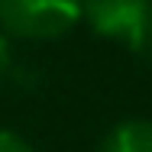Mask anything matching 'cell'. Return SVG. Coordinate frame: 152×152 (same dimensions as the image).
Here are the masks:
<instances>
[{"label":"cell","instance_id":"obj_1","mask_svg":"<svg viewBox=\"0 0 152 152\" xmlns=\"http://www.w3.org/2000/svg\"><path fill=\"white\" fill-rule=\"evenodd\" d=\"M81 20V0H0V26L20 39H58Z\"/></svg>","mask_w":152,"mask_h":152},{"label":"cell","instance_id":"obj_2","mask_svg":"<svg viewBox=\"0 0 152 152\" xmlns=\"http://www.w3.org/2000/svg\"><path fill=\"white\" fill-rule=\"evenodd\" d=\"M81 16L97 36L120 39L136 52L152 20V0H81Z\"/></svg>","mask_w":152,"mask_h":152},{"label":"cell","instance_id":"obj_3","mask_svg":"<svg viewBox=\"0 0 152 152\" xmlns=\"http://www.w3.org/2000/svg\"><path fill=\"white\" fill-rule=\"evenodd\" d=\"M97 152H152V123L149 120H123L117 123Z\"/></svg>","mask_w":152,"mask_h":152},{"label":"cell","instance_id":"obj_4","mask_svg":"<svg viewBox=\"0 0 152 152\" xmlns=\"http://www.w3.org/2000/svg\"><path fill=\"white\" fill-rule=\"evenodd\" d=\"M0 152H36L20 136V133H13V129H0Z\"/></svg>","mask_w":152,"mask_h":152},{"label":"cell","instance_id":"obj_5","mask_svg":"<svg viewBox=\"0 0 152 152\" xmlns=\"http://www.w3.org/2000/svg\"><path fill=\"white\" fill-rule=\"evenodd\" d=\"M10 65H13V61H10V42H7V36L0 32V81L10 75Z\"/></svg>","mask_w":152,"mask_h":152}]
</instances>
